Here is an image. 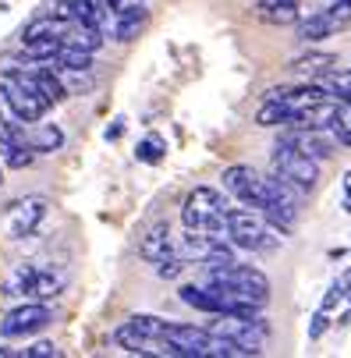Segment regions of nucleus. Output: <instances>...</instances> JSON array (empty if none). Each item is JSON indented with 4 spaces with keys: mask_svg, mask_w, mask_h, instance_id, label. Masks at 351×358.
Returning <instances> with one entry per match:
<instances>
[{
    "mask_svg": "<svg viewBox=\"0 0 351 358\" xmlns=\"http://www.w3.org/2000/svg\"><path fill=\"white\" fill-rule=\"evenodd\" d=\"M50 68H54V71H89L92 68V54H89V50L61 43V50H57V57L50 61Z\"/></svg>",
    "mask_w": 351,
    "mask_h": 358,
    "instance_id": "2eb2a0df",
    "label": "nucleus"
},
{
    "mask_svg": "<svg viewBox=\"0 0 351 358\" xmlns=\"http://www.w3.org/2000/svg\"><path fill=\"white\" fill-rule=\"evenodd\" d=\"M344 210L351 213V188H348V199H344Z\"/></svg>",
    "mask_w": 351,
    "mask_h": 358,
    "instance_id": "c756f323",
    "label": "nucleus"
},
{
    "mask_svg": "<svg viewBox=\"0 0 351 358\" xmlns=\"http://www.w3.org/2000/svg\"><path fill=\"white\" fill-rule=\"evenodd\" d=\"M114 344L121 351H128V355H174V348L164 337H149V334L135 330L131 323H124V327L114 330Z\"/></svg>",
    "mask_w": 351,
    "mask_h": 358,
    "instance_id": "9b49d317",
    "label": "nucleus"
},
{
    "mask_svg": "<svg viewBox=\"0 0 351 358\" xmlns=\"http://www.w3.org/2000/svg\"><path fill=\"white\" fill-rule=\"evenodd\" d=\"M224 238L245 252H277L284 234L252 206H231L224 217Z\"/></svg>",
    "mask_w": 351,
    "mask_h": 358,
    "instance_id": "f257e3e1",
    "label": "nucleus"
},
{
    "mask_svg": "<svg viewBox=\"0 0 351 358\" xmlns=\"http://www.w3.org/2000/svg\"><path fill=\"white\" fill-rule=\"evenodd\" d=\"M64 284H68V277L61 270L18 263L4 280V294H22V298H32V301H46V298H57L64 291Z\"/></svg>",
    "mask_w": 351,
    "mask_h": 358,
    "instance_id": "7ed1b4c3",
    "label": "nucleus"
},
{
    "mask_svg": "<svg viewBox=\"0 0 351 358\" xmlns=\"http://www.w3.org/2000/svg\"><path fill=\"white\" fill-rule=\"evenodd\" d=\"M316 82L327 85V92H330L334 99H351V71H337V68H330V71L320 75Z\"/></svg>",
    "mask_w": 351,
    "mask_h": 358,
    "instance_id": "412c9836",
    "label": "nucleus"
},
{
    "mask_svg": "<svg viewBox=\"0 0 351 358\" xmlns=\"http://www.w3.org/2000/svg\"><path fill=\"white\" fill-rule=\"evenodd\" d=\"M330 131H334V138L341 145H351V99H341V103H337V114H334Z\"/></svg>",
    "mask_w": 351,
    "mask_h": 358,
    "instance_id": "4be33fe9",
    "label": "nucleus"
},
{
    "mask_svg": "<svg viewBox=\"0 0 351 358\" xmlns=\"http://www.w3.org/2000/svg\"><path fill=\"white\" fill-rule=\"evenodd\" d=\"M22 358H57L61 351H57V344L54 341H36L32 348H25V351H18Z\"/></svg>",
    "mask_w": 351,
    "mask_h": 358,
    "instance_id": "393cba45",
    "label": "nucleus"
},
{
    "mask_svg": "<svg viewBox=\"0 0 351 358\" xmlns=\"http://www.w3.org/2000/svg\"><path fill=\"white\" fill-rule=\"evenodd\" d=\"M206 330H210V334H220V337H227V341H234V344H241L248 355H259V351L266 348V341H270V323H266L259 313H252V316L217 313V320H210Z\"/></svg>",
    "mask_w": 351,
    "mask_h": 358,
    "instance_id": "39448f33",
    "label": "nucleus"
},
{
    "mask_svg": "<svg viewBox=\"0 0 351 358\" xmlns=\"http://www.w3.org/2000/svg\"><path fill=\"white\" fill-rule=\"evenodd\" d=\"M107 8H110L114 18H121V15H138V11H145V0H107Z\"/></svg>",
    "mask_w": 351,
    "mask_h": 358,
    "instance_id": "b1692460",
    "label": "nucleus"
},
{
    "mask_svg": "<svg viewBox=\"0 0 351 358\" xmlns=\"http://www.w3.org/2000/svg\"><path fill=\"white\" fill-rule=\"evenodd\" d=\"M0 185H4V174H0Z\"/></svg>",
    "mask_w": 351,
    "mask_h": 358,
    "instance_id": "7c9ffc66",
    "label": "nucleus"
},
{
    "mask_svg": "<svg viewBox=\"0 0 351 358\" xmlns=\"http://www.w3.org/2000/svg\"><path fill=\"white\" fill-rule=\"evenodd\" d=\"M337 287H341V298H348V301H351V270H344V277L337 280Z\"/></svg>",
    "mask_w": 351,
    "mask_h": 358,
    "instance_id": "cd10ccee",
    "label": "nucleus"
},
{
    "mask_svg": "<svg viewBox=\"0 0 351 358\" xmlns=\"http://www.w3.org/2000/svg\"><path fill=\"white\" fill-rule=\"evenodd\" d=\"M178 252V245H174V234H171V227L167 224H153L145 234H142V241H138V255L145 263H164L167 255H174Z\"/></svg>",
    "mask_w": 351,
    "mask_h": 358,
    "instance_id": "f8f14e48",
    "label": "nucleus"
},
{
    "mask_svg": "<svg viewBox=\"0 0 351 358\" xmlns=\"http://www.w3.org/2000/svg\"><path fill=\"white\" fill-rule=\"evenodd\" d=\"M203 280H213V284H227L234 291H241L245 298H252L256 305H266L270 301V277L252 270V266H241L234 259L227 263H217V266H203Z\"/></svg>",
    "mask_w": 351,
    "mask_h": 358,
    "instance_id": "423d86ee",
    "label": "nucleus"
},
{
    "mask_svg": "<svg viewBox=\"0 0 351 358\" xmlns=\"http://www.w3.org/2000/svg\"><path fill=\"white\" fill-rule=\"evenodd\" d=\"M164 157H167V142L160 138V135H145L138 145H135V160L138 164H164Z\"/></svg>",
    "mask_w": 351,
    "mask_h": 358,
    "instance_id": "6ab92c4d",
    "label": "nucleus"
},
{
    "mask_svg": "<svg viewBox=\"0 0 351 358\" xmlns=\"http://www.w3.org/2000/svg\"><path fill=\"white\" fill-rule=\"evenodd\" d=\"M46 213H50V202L43 195H25V199L8 202L4 213H0V238L22 241V238L36 234L39 224L46 220Z\"/></svg>",
    "mask_w": 351,
    "mask_h": 358,
    "instance_id": "0eeeda50",
    "label": "nucleus"
},
{
    "mask_svg": "<svg viewBox=\"0 0 351 358\" xmlns=\"http://www.w3.org/2000/svg\"><path fill=\"white\" fill-rule=\"evenodd\" d=\"M50 323H54V313H50L43 301H25V305H15V309L4 316L0 334L4 337H32V334L46 330Z\"/></svg>",
    "mask_w": 351,
    "mask_h": 358,
    "instance_id": "6e6552de",
    "label": "nucleus"
},
{
    "mask_svg": "<svg viewBox=\"0 0 351 358\" xmlns=\"http://www.w3.org/2000/svg\"><path fill=\"white\" fill-rule=\"evenodd\" d=\"M231 210V199L210 185H199L185 195L181 224L185 231H203V234H224V217Z\"/></svg>",
    "mask_w": 351,
    "mask_h": 358,
    "instance_id": "f03ea898",
    "label": "nucleus"
},
{
    "mask_svg": "<svg viewBox=\"0 0 351 358\" xmlns=\"http://www.w3.org/2000/svg\"><path fill=\"white\" fill-rule=\"evenodd\" d=\"M270 174L280 178V181H287L291 188H298V192L306 195L320 181V160L306 157L302 149H294L287 142H277L273 152H270Z\"/></svg>",
    "mask_w": 351,
    "mask_h": 358,
    "instance_id": "20e7f679",
    "label": "nucleus"
},
{
    "mask_svg": "<svg viewBox=\"0 0 351 358\" xmlns=\"http://www.w3.org/2000/svg\"><path fill=\"white\" fill-rule=\"evenodd\" d=\"M327 330H330V316H327V309H316V316L309 323V341H320Z\"/></svg>",
    "mask_w": 351,
    "mask_h": 358,
    "instance_id": "a878e982",
    "label": "nucleus"
},
{
    "mask_svg": "<svg viewBox=\"0 0 351 358\" xmlns=\"http://www.w3.org/2000/svg\"><path fill=\"white\" fill-rule=\"evenodd\" d=\"M185 266H188V263H185L181 255L174 252V255H167L164 263H157V273H160L164 280H174V277H181V270H185Z\"/></svg>",
    "mask_w": 351,
    "mask_h": 358,
    "instance_id": "5701e85b",
    "label": "nucleus"
},
{
    "mask_svg": "<svg viewBox=\"0 0 351 358\" xmlns=\"http://www.w3.org/2000/svg\"><path fill=\"white\" fill-rule=\"evenodd\" d=\"M337 301H341V287H337V284H334V287H330V291H327V298H323V301H320V309H327V313H330V309H334V305H337Z\"/></svg>",
    "mask_w": 351,
    "mask_h": 358,
    "instance_id": "bb28decb",
    "label": "nucleus"
},
{
    "mask_svg": "<svg viewBox=\"0 0 351 358\" xmlns=\"http://www.w3.org/2000/svg\"><path fill=\"white\" fill-rule=\"evenodd\" d=\"M259 18L270 22V25H298V18H302V8H298V4H266V8L259 11Z\"/></svg>",
    "mask_w": 351,
    "mask_h": 358,
    "instance_id": "aec40b11",
    "label": "nucleus"
},
{
    "mask_svg": "<svg viewBox=\"0 0 351 358\" xmlns=\"http://www.w3.org/2000/svg\"><path fill=\"white\" fill-rule=\"evenodd\" d=\"M25 138H29L32 152H57L64 145V131L57 124H36L25 131Z\"/></svg>",
    "mask_w": 351,
    "mask_h": 358,
    "instance_id": "4468645a",
    "label": "nucleus"
},
{
    "mask_svg": "<svg viewBox=\"0 0 351 358\" xmlns=\"http://www.w3.org/2000/svg\"><path fill=\"white\" fill-rule=\"evenodd\" d=\"M25 46V61H36V64H50L57 57V50H61V39L54 36H46V39H29L22 43Z\"/></svg>",
    "mask_w": 351,
    "mask_h": 358,
    "instance_id": "f3484780",
    "label": "nucleus"
},
{
    "mask_svg": "<svg viewBox=\"0 0 351 358\" xmlns=\"http://www.w3.org/2000/svg\"><path fill=\"white\" fill-rule=\"evenodd\" d=\"M334 64H337L334 54H306V57L291 61V71H294V75H306V78H320V75H327Z\"/></svg>",
    "mask_w": 351,
    "mask_h": 358,
    "instance_id": "dca6fc26",
    "label": "nucleus"
},
{
    "mask_svg": "<svg viewBox=\"0 0 351 358\" xmlns=\"http://www.w3.org/2000/svg\"><path fill=\"white\" fill-rule=\"evenodd\" d=\"M164 341L174 348L178 358H210V341L213 334L206 327H192V323H171L164 327Z\"/></svg>",
    "mask_w": 351,
    "mask_h": 358,
    "instance_id": "1a4fd4ad",
    "label": "nucleus"
},
{
    "mask_svg": "<svg viewBox=\"0 0 351 358\" xmlns=\"http://www.w3.org/2000/svg\"><path fill=\"white\" fill-rule=\"evenodd\" d=\"M178 294H181V301H185V305H192V309H199V313H210V316L217 313L213 294H210V287H206V284H185Z\"/></svg>",
    "mask_w": 351,
    "mask_h": 358,
    "instance_id": "a211bd4d",
    "label": "nucleus"
},
{
    "mask_svg": "<svg viewBox=\"0 0 351 358\" xmlns=\"http://www.w3.org/2000/svg\"><path fill=\"white\" fill-rule=\"evenodd\" d=\"M280 142L302 149L306 157H313V160H330L337 152V142L327 135V128H291Z\"/></svg>",
    "mask_w": 351,
    "mask_h": 358,
    "instance_id": "9d476101",
    "label": "nucleus"
},
{
    "mask_svg": "<svg viewBox=\"0 0 351 358\" xmlns=\"http://www.w3.org/2000/svg\"><path fill=\"white\" fill-rule=\"evenodd\" d=\"M121 131H124V121H114V124L107 128V138H121Z\"/></svg>",
    "mask_w": 351,
    "mask_h": 358,
    "instance_id": "c85d7f7f",
    "label": "nucleus"
},
{
    "mask_svg": "<svg viewBox=\"0 0 351 358\" xmlns=\"http://www.w3.org/2000/svg\"><path fill=\"white\" fill-rule=\"evenodd\" d=\"M294 121V110H291V103L287 99H280V96H266V103L256 110V124L259 128H273V124H291Z\"/></svg>",
    "mask_w": 351,
    "mask_h": 358,
    "instance_id": "ddd939ff",
    "label": "nucleus"
}]
</instances>
